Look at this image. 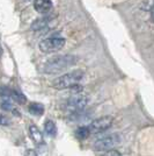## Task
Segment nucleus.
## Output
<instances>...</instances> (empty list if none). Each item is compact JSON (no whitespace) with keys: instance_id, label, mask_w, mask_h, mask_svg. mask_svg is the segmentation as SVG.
<instances>
[{"instance_id":"7","label":"nucleus","mask_w":154,"mask_h":156,"mask_svg":"<svg viewBox=\"0 0 154 156\" xmlns=\"http://www.w3.org/2000/svg\"><path fill=\"white\" fill-rule=\"evenodd\" d=\"M52 1L51 0H35L34 1V8L39 14H48L52 9Z\"/></svg>"},{"instance_id":"16","label":"nucleus","mask_w":154,"mask_h":156,"mask_svg":"<svg viewBox=\"0 0 154 156\" xmlns=\"http://www.w3.org/2000/svg\"><path fill=\"white\" fill-rule=\"evenodd\" d=\"M101 156H122L117 150H108V151H105L104 154H102Z\"/></svg>"},{"instance_id":"3","label":"nucleus","mask_w":154,"mask_h":156,"mask_svg":"<svg viewBox=\"0 0 154 156\" xmlns=\"http://www.w3.org/2000/svg\"><path fill=\"white\" fill-rule=\"evenodd\" d=\"M119 142H121L119 134H109L97 139L93 144V147L96 151H108L114 149L117 144H119Z\"/></svg>"},{"instance_id":"8","label":"nucleus","mask_w":154,"mask_h":156,"mask_svg":"<svg viewBox=\"0 0 154 156\" xmlns=\"http://www.w3.org/2000/svg\"><path fill=\"white\" fill-rule=\"evenodd\" d=\"M51 21V18L49 16H43V18H39L36 19L32 23V29L35 32H39V30H43L45 27L49 25V22Z\"/></svg>"},{"instance_id":"4","label":"nucleus","mask_w":154,"mask_h":156,"mask_svg":"<svg viewBox=\"0 0 154 156\" xmlns=\"http://www.w3.org/2000/svg\"><path fill=\"white\" fill-rule=\"evenodd\" d=\"M65 39L64 37H58V36H53V37H48V39L42 40L39 42L38 48L42 52L45 54H50V52H55L60 50L63 47L65 46Z\"/></svg>"},{"instance_id":"6","label":"nucleus","mask_w":154,"mask_h":156,"mask_svg":"<svg viewBox=\"0 0 154 156\" xmlns=\"http://www.w3.org/2000/svg\"><path fill=\"white\" fill-rule=\"evenodd\" d=\"M112 121H114L112 117L104 115V117H101L99 119H95L94 121H92L88 126V129H89L90 134H101L111 127Z\"/></svg>"},{"instance_id":"15","label":"nucleus","mask_w":154,"mask_h":156,"mask_svg":"<svg viewBox=\"0 0 154 156\" xmlns=\"http://www.w3.org/2000/svg\"><path fill=\"white\" fill-rule=\"evenodd\" d=\"M9 124H11L9 119H8L6 115H4V114L0 113V125H2V126H8Z\"/></svg>"},{"instance_id":"13","label":"nucleus","mask_w":154,"mask_h":156,"mask_svg":"<svg viewBox=\"0 0 154 156\" xmlns=\"http://www.w3.org/2000/svg\"><path fill=\"white\" fill-rule=\"evenodd\" d=\"M11 98H13L14 100L19 104H25L27 101V98L18 90H11Z\"/></svg>"},{"instance_id":"19","label":"nucleus","mask_w":154,"mask_h":156,"mask_svg":"<svg viewBox=\"0 0 154 156\" xmlns=\"http://www.w3.org/2000/svg\"><path fill=\"white\" fill-rule=\"evenodd\" d=\"M27 2H32V1H35V0H26Z\"/></svg>"},{"instance_id":"2","label":"nucleus","mask_w":154,"mask_h":156,"mask_svg":"<svg viewBox=\"0 0 154 156\" xmlns=\"http://www.w3.org/2000/svg\"><path fill=\"white\" fill-rule=\"evenodd\" d=\"M85 76V72L82 70H73L71 72H67L65 75H62L60 77L56 78L52 82V86L57 90H65V89H71L72 86L77 85L82 80Z\"/></svg>"},{"instance_id":"9","label":"nucleus","mask_w":154,"mask_h":156,"mask_svg":"<svg viewBox=\"0 0 154 156\" xmlns=\"http://www.w3.org/2000/svg\"><path fill=\"white\" fill-rule=\"evenodd\" d=\"M29 133H30V136L32 139L35 141L36 143H42L43 142V134L42 132L35 126V125H32L29 126Z\"/></svg>"},{"instance_id":"1","label":"nucleus","mask_w":154,"mask_h":156,"mask_svg":"<svg viewBox=\"0 0 154 156\" xmlns=\"http://www.w3.org/2000/svg\"><path fill=\"white\" fill-rule=\"evenodd\" d=\"M79 61V57L75 55H58L52 58L48 59L43 65V72L48 75H53V73H59L62 71H65L70 69L71 66L75 65Z\"/></svg>"},{"instance_id":"18","label":"nucleus","mask_w":154,"mask_h":156,"mask_svg":"<svg viewBox=\"0 0 154 156\" xmlns=\"http://www.w3.org/2000/svg\"><path fill=\"white\" fill-rule=\"evenodd\" d=\"M1 55H2V48L0 46V57H1Z\"/></svg>"},{"instance_id":"14","label":"nucleus","mask_w":154,"mask_h":156,"mask_svg":"<svg viewBox=\"0 0 154 156\" xmlns=\"http://www.w3.org/2000/svg\"><path fill=\"white\" fill-rule=\"evenodd\" d=\"M1 108L5 111H11V112H13V113H15L16 111L14 110V106L12 105V103L9 101V100H4L2 103H1Z\"/></svg>"},{"instance_id":"11","label":"nucleus","mask_w":154,"mask_h":156,"mask_svg":"<svg viewBox=\"0 0 154 156\" xmlns=\"http://www.w3.org/2000/svg\"><path fill=\"white\" fill-rule=\"evenodd\" d=\"M44 132H45V134L49 135V136H55V135L57 134V127H56V124H55L52 120L45 121Z\"/></svg>"},{"instance_id":"12","label":"nucleus","mask_w":154,"mask_h":156,"mask_svg":"<svg viewBox=\"0 0 154 156\" xmlns=\"http://www.w3.org/2000/svg\"><path fill=\"white\" fill-rule=\"evenodd\" d=\"M90 135V132L88 129V126H81L75 130V136L80 140H85Z\"/></svg>"},{"instance_id":"5","label":"nucleus","mask_w":154,"mask_h":156,"mask_svg":"<svg viewBox=\"0 0 154 156\" xmlns=\"http://www.w3.org/2000/svg\"><path fill=\"white\" fill-rule=\"evenodd\" d=\"M88 101V97L85 94H73L65 101V108L70 112H79L87 106Z\"/></svg>"},{"instance_id":"10","label":"nucleus","mask_w":154,"mask_h":156,"mask_svg":"<svg viewBox=\"0 0 154 156\" xmlns=\"http://www.w3.org/2000/svg\"><path fill=\"white\" fill-rule=\"evenodd\" d=\"M28 110H29V112L32 113V115L39 117V115H42L44 113V106L42 104H39V103H32V104L29 105Z\"/></svg>"},{"instance_id":"17","label":"nucleus","mask_w":154,"mask_h":156,"mask_svg":"<svg viewBox=\"0 0 154 156\" xmlns=\"http://www.w3.org/2000/svg\"><path fill=\"white\" fill-rule=\"evenodd\" d=\"M151 18H152V20H153V22H154V4H153V6H152V11H151Z\"/></svg>"}]
</instances>
